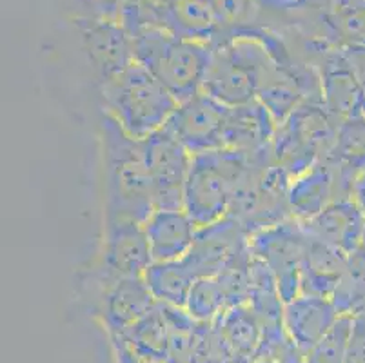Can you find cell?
<instances>
[{
  "mask_svg": "<svg viewBox=\"0 0 365 363\" xmlns=\"http://www.w3.org/2000/svg\"><path fill=\"white\" fill-rule=\"evenodd\" d=\"M345 363H365V312H356L351 319Z\"/></svg>",
  "mask_w": 365,
  "mask_h": 363,
  "instance_id": "cell-30",
  "label": "cell"
},
{
  "mask_svg": "<svg viewBox=\"0 0 365 363\" xmlns=\"http://www.w3.org/2000/svg\"><path fill=\"white\" fill-rule=\"evenodd\" d=\"M284 363H305V359H304V356L298 354V356H294V358L287 359V362H284Z\"/></svg>",
  "mask_w": 365,
  "mask_h": 363,
  "instance_id": "cell-35",
  "label": "cell"
},
{
  "mask_svg": "<svg viewBox=\"0 0 365 363\" xmlns=\"http://www.w3.org/2000/svg\"><path fill=\"white\" fill-rule=\"evenodd\" d=\"M258 156L233 148L211 149L191 156L184 191V209L198 227L233 213L237 200L251 185V165Z\"/></svg>",
  "mask_w": 365,
  "mask_h": 363,
  "instance_id": "cell-1",
  "label": "cell"
},
{
  "mask_svg": "<svg viewBox=\"0 0 365 363\" xmlns=\"http://www.w3.org/2000/svg\"><path fill=\"white\" fill-rule=\"evenodd\" d=\"M253 363H278L274 362V359H267V358H260V359H255Z\"/></svg>",
  "mask_w": 365,
  "mask_h": 363,
  "instance_id": "cell-36",
  "label": "cell"
},
{
  "mask_svg": "<svg viewBox=\"0 0 365 363\" xmlns=\"http://www.w3.org/2000/svg\"><path fill=\"white\" fill-rule=\"evenodd\" d=\"M189 363H233V354L215 322L200 325Z\"/></svg>",
  "mask_w": 365,
  "mask_h": 363,
  "instance_id": "cell-28",
  "label": "cell"
},
{
  "mask_svg": "<svg viewBox=\"0 0 365 363\" xmlns=\"http://www.w3.org/2000/svg\"><path fill=\"white\" fill-rule=\"evenodd\" d=\"M220 29H245L253 13V0H213Z\"/></svg>",
  "mask_w": 365,
  "mask_h": 363,
  "instance_id": "cell-29",
  "label": "cell"
},
{
  "mask_svg": "<svg viewBox=\"0 0 365 363\" xmlns=\"http://www.w3.org/2000/svg\"><path fill=\"white\" fill-rule=\"evenodd\" d=\"M215 325L233 354V363H253L257 359L264 325L251 304L229 307L215 319Z\"/></svg>",
  "mask_w": 365,
  "mask_h": 363,
  "instance_id": "cell-19",
  "label": "cell"
},
{
  "mask_svg": "<svg viewBox=\"0 0 365 363\" xmlns=\"http://www.w3.org/2000/svg\"><path fill=\"white\" fill-rule=\"evenodd\" d=\"M142 24L160 26L173 35L204 44H211L220 29L213 0H157L128 6L124 28Z\"/></svg>",
  "mask_w": 365,
  "mask_h": 363,
  "instance_id": "cell-7",
  "label": "cell"
},
{
  "mask_svg": "<svg viewBox=\"0 0 365 363\" xmlns=\"http://www.w3.org/2000/svg\"><path fill=\"white\" fill-rule=\"evenodd\" d=\"M249 255L245 227L237 216L229 215L220 222L198 227L195 244L184 262L197 278L218 276Z\"/></svg>",
  "mask_w": 365,
  "mask_h": 363,
  "instance_id": "cell-10",
  "label": "cell"
},
{
  "mask_svg": "<svg viewBox=\"0 0 365 363\" xmlns=\"http://www.w3.org/2000/svg\"><path fill=\"white\" fill-rule=\"evenodd\" d=\"M336 198H347V196L341 195L333 164L324 158L291 178L287 189V211L297 222L304 224L320 215Z\"/></svg>",
  "mask_w": 365,
  "mask_h": 363,
  "instance_id": "cell-15",
  "label": "cell"
},
{
  "mask_svg": "<svg viewBox=\"0 0 365 363\" xmlns=\"http://www.w3.org/2000/svg\"><path fill=\"white\" fill-rule=\"evenodd\" d=\"M340 49H344L347 58L351 60V64H353L361 86L365 88V46H349V48H340Z\"/></svg>",
  "mask_w": 365,
  "mask_h": 363,
  "instance_id": "cell-32",
  "label": "cell"
},
{
  "mask_svg": "<svg viewBox=\"0 0 365 363\" xmlns=\"http://www.w3.org/2000/svg\"><path fill=\"white\" fill-rule=\"evenodd\" d=\"M349 275V258L327 245L309 240L302 292L334 298Z\"/></svg>",
  "mask_w": 365,
  "mask_h": 363,
  "instance_id": "cell-21",
  "label": "cell"
},
{
  "mask_svg": "<svg viewBox=\"0 0 365 363\" xmlns=\"http://www.w3.org/2000/svg\"><path fill=\"white\" fill-rule=\"evenodd\" d=\"M327 160L336 171L341 195L351 196L354 178L365 169V115L338 124L336 138Z\"/></svg>",
  "mask_w": 365,
  "mask_h": 363,
  "instance_id": "cell-20",
  "label": "cell"
},
{
  "mask_svg": "<svg viewBox=\"0 0 365 363\" xmlns=\"http://www.w3.org/2000/svg\"><path fill=\"white\" fill-rule=\"evenodd\" d=\"M340 315L333 298L300 292L285 304L284 325L293 344L305 356L329 332Z\"/></svg>",
  "mask_w": 365,
  "mask_h": 363,
  "instance_id": "cell-14",
  "label": "cell"
},
{
  "mask_svg": "<svg viewBox=\"0 0 365 363\" xmlns=\"http://www.w3.org/2000/svg\"><path fill=\"white\" fill-rule=\"evenodd\" d=\"M106 271L113 282L142 278L153 264L144 224L135 220H111L104 255Z\"/></svg>",
  "mask_w": 365,
  "mask_h": 363,
  "instance_id": "cell-13",
  "label": "cell"
},
{
  "mask_svg": "<svg viewBox=\"0 0 365 363\" xmlns=\"http://www.w3.org/2000/svg\"><path fill=\"white\" fill-rule=\"evenodd\" d=\"M324 24L336 48L365 46V0H329Z\"/></svg>",
  "mask_w": 365,
  "mask_h": 363,
  "instance_id": "cell-23",
  "label": "cell"
},
{
  "mask_svg": "<svg viewBox=\"0 0 365 363\" xmlns=\"http://www.w3.org/2000/svg\"><path fill=\"white\" fill-rule=\"evenodd\" d=\"M86 51L102 76V84L135 60L133 42L124 26L108 20H86L82 24Z\"/></svg>",
  "mask_w": 365,
  "mask_h": 363,
  "instance_id": "cell-17",
  "label": "cell"
},
{
  "mask_svg": "<svg viewBox=\"0 0 365 363\" xmlns=\"http://www.w3.org/2000/svg\"><path fill=\"white\" fill-rule=\"evenodd\" d=\"M135 58L178 102L202 91L205 73L213 58V44L173 35L160 26H128Z\"/></svg>",
  "mask_w": 365,
  "mask_h": 363,
  "instance_id": "cell-2",
  "label": "cell"
},
{
  "mask_svg": "<svg viewBox=\"0 0 365 363\" xmlns=\"http://www.w3.org/2000/svg\"><path fill=\"white\" fill-rule=\"evenodd\" d=\"M122 338L137 349L142 354H148L151 358L164 359L165 349H168V322H165L162 305L157 304L153 311H149L144 318H140L137 324L125 329L124 332H118Z\"/></svg>",
  "mask_w": 365,
  "mask_h": 363,
  "instance_id": "cell-25",
  "label": "cell"
},
{
  "mask_svg": "<svg viewBox=\"0 0 365 363\" xmlns=\"http://www.w3.org/2000/svg\"><path fill=\"white\" fill-rule=\"evenodd\" d=\"M113 339H115V349H117L118 363H168L164 362V359L151 358V356L138 352L137 349H133L120 334H113Z\"/></svg>",
  "mask_w": 365,
  "mask_h": 363,
  "instance_id": "cell-31",
  "label": "cell"
},
{
  "mask_svg": "<svg viewBox=\"0 0 365 363\" xmlns=\"http://www.w3.org/2000/svg\"><path fill=\"white\" fill-rule=\"evenodd\" d=\"M157 304L144 278L117 280L106 296V322L113 334H118L137 324Z\"/></svg>",
  "mask_w": 365,
  "mask_h": 363,
  "instance_id": "cell-18",
  "label": "cell"
},
{
  "mask_svg": "<svg viewBox=\"0 0 365 363\" xmlns=\"http://www.w3.org/2000/svg\"><path fill=\"white\" fill-rule=\"evenodd\" d=\"M309 249V236L300 222H284L260 229L249 236V251L260 258L277 280L284 304L302 292L304 267Z\"/></svg>",
  "mask_w": 365,
  "mask_h": 363,
  "instance_id": "cell-6",
  "label": "cell"
},
{
  "mask_svg": "<svg viewBox=\"0 0 365 363\" xmlns=\"http://www.w3.org/2000/svg\"><path fill=\"white\" fill-rule=\"evenodd\" d=\"M360 249H361V251L365 252V238H364V244H361V247H360Z\"/></svg>",
  "mask_w": 365,
  "mask_h": 363,
  "instance_id": "cell-37",
  "label": "cell"
},
{
  "mask_svg": "<svg viewBox=\"0 0 365 363\" xmlns=\"http://www.w3.org/2000/svg\"><path fill=\"white\" fill-rule=\"evenodd\" d=\"M102 124L108 162L109 222L135 220L144 224L155 211V202L142 140L131 138L109 115Z\"/></svg>",
  "mask_w": 365,
  "mask_h": 363,
  "instance_id": "cell-4",
  "label": "cell"
},
{
  "mask_svg": "<svg viewBox=\"0 0 365 363\" xmlns=\"http://www.w3.org/2000/svg\"><path fill=\"white\" fill-rule=\"evenodd\" d=\"M231 108L200 91L182 102L165 128L191 155L225 148Z\"/></svg>",
  "mask_w": 365,
  "mask_h": 363,
  "instance_id": "cell-9",
  "label": "cell"
},
{
  "mask_svg": "<svg viewBox=\"0 0 365 363\" xmlns=\"http://www.w3.org/2000/svg\"><path fill=\"white\" fill-rule=\"evenodd\" d=\"M300 225L309 240L320 242L347 258L360 251L365 238V218L351 196L333 200L320 215Z\"/></svg>",
  "mask_w": 365,
  "mask_h": 363,
  "instance_id": "cell-12",
  "label": "cell"
},
{
  "mask_svg": "<svg viewBox=\"0 0 365 363\" xmlns=\"http://www.w3.org/2000/svg\"><path fill=\"white\" fill-rule=\"evenodd\" d=\"M153 262H177L189 255L198 225L185 209H155L144 222Z\"/></svg>",
  "mask_w": 365,
  "mask_h": 363,
  "instance_id": "cell-16",
  "label": "cell"
},
{
  "mask_svg": "<svg viewBox=\"0 0 365 363\" xmlns=\"http://www.w3.org/2000/svg\"><path fill=\"white\" fill-rule=\"evenodd\" d=\"M322 104L336 124L365 115V88L344 49H325L320 71Z\"/></svg>",
  "mask_w": 365,
  "mask_h": 363,
  "instance_id": "cell-11",
  "label": "cell"
},
{
  "mask_svg": "<svg viewBox=\"0 0 365 363\" xmlns=\"http://www.w3.org/2000/svg\"><path fill=\"white\" fill-rule=\"evenodd\" d=\"M86 2H88V4H93V6H102V8H106V6H108V8H111L113 6V0H86Z\"/></svg>",
  "mask_w": 365,
  "mask_h": 363,
  "instance_id": "cell-34",
  "label": "cell"
},
{
  "mask_svg": "<svg viewBox=\"0 0 365 363\" xmlns=\"http://www.w3.org/2000/svg\"><path fill=\"white\" fill-rule=\"evenodd\" d=\"M155 209H184L191 153L168 128L142 140Z\"/></svg>",
  "mask_w": 365,
  "mask_h": 363,
  "instance_id": "cell-8",
  "label": "cell"
},
{
  "mask_svg": "<svg viewBox=\"0 0 365 363\" xmlns=\"http://www.w3.org/2000/svg\"><path fill=\"white\" fill-rule=\"evenodd\" d=\"M351 198L365 218V169L354 178L353 188H351Z\"/></svg>",
  "mask_w": 365,
  "mask_h": 363,
  "instance_id": "cell-33",
  "label": "cell"
},
{
  "mask_svg": "<svg viewBox=\"0 0 365 363\" xmlns=\"http://www.w3.org/2000/svg\"><path fill=\"white\" fill-rule=\"evenodd\" d=\"M353 315H340L329 332L304 356L305 363H345Z\"/></svg>",
  "mask_w": 365,
  "mask_h": 363,
  "instance_id": "cell-27",
  "label": "cell"
},
{
  "mask_svg": "<svg viewBox=\"0 0 365 363\" xmlns=\"http://www.w3.org/2000/svg\"><path fill=\"white\" fill-rule=\"evenodd\" d=\"M102 95L108 115L137 140H145L164 129L180 106L137 58L104 82Z\"/></svg>",
  "mask_w": 365,
  "mask_h": 363,
  "instance_id": "cell-3",
  "label": "cell"
},
{
  "mask_svg": "<svg viewBox=\"0 0 365 363\" xmlns=\"http://www.w3.org/2000/svg\"><path fill=\"white\" fill-rule=\"evenodd\" d=\"M229 307H231V300L220 276L197 278L185 304V311L202 324L215 322Z\"/></svg>",
  "mask_w": 365,
  "mask_h": 363,
  "instance_id": "cell-26",
  "label": "cell"
},
{
  "mask_svg": "<svg viewBox=\"0 0 365 363\" xmlns=\"http://www.w3.org/2000/svg\"><path fill=\"white\" fill-rule=\"evenodd\" d=\"M144 282L158 304L185 309L189 292L197 276L184 260L177 262H153L144 272Z\"/></svg>",
  "mask_w": 365,
  "mask_h": 363,
  "instance_id": "cell-22",
  "label": "cell"
},
{
  "mask_svg": "<svg viewBox=\"0 0 365 363\" xmlns=\"http://www.w3.org/2000/svg\"><path fill=\"white\" fill-rule=\"evenodd\" d=\"M162 305L165 322H168V349L165 362L168 363H189L193 354L197 336L202 322H197L185 309Z\"/></svg>",
  "mask_w": 365,
  "mask_h": 363,
  "instance_id": "cell-24",
  "label": "cell"
},
{
  "mask_svg": "<svg viewBox=\"0 0 365 363\" xmlns=\"http://www.w3.org/2000/svg\"><path fill=\"white\" fill-rule=\"evenodd\" d=\"M338 124L324 104L304 100L293 115L278 126L273 142L277 164L289 173L300 175L320 160L327 158L336 138Z\"/></svg>",
  "mask_w": 365,
  "mask_h": 363,
  "instance_id": "cell-5",
  "label": "cell"
}]
</instances>
